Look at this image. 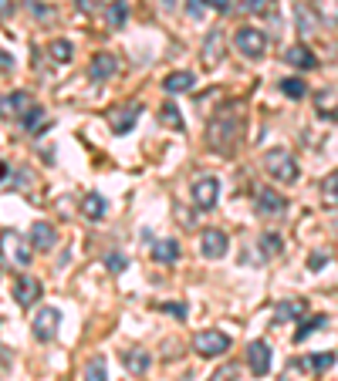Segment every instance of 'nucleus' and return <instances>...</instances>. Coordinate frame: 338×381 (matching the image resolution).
Segmentation results:
<instances>
[{"label": "nucleus", "instance_id": "f257e3e1", "mask_svg": "<svg viewBox=\"0 0 338 381\" xmlns=\"http://www.w3.org/2000/svg\"><path fill=\"white\" fill-rule=\"evenodd\" d=\"M240 135H244V105L240 102L223 105L217 112V118L207 125L210 149H217L220 155H230L237 149V142H240Z\"/></svg>", "mask_w": 338, "mask_h": 381}, {"label": "nucleus", "instance_id": "f03ea898", "mask_svg": "<svg viewBox=\"0 0 338 381\" xmlns=\"http://www.w3.org/2000/svg\"><path fill=\"white\" fill-rule=\"evenodd\" d=\"M264 172L278 182H294L298 179V159L287 149H271V152H264Z\"/></svg>", "mask_w": 338, "mask_h": 381}, {"label": "nucleus", "instance_id": "7ed1b4c3", "mask_svg": "<svg viewBox=\"0 0 338 381\" xmlns=\"http://www.w3.org/2000/svg\"><path fill=\"white\" fill-rule=\"evenodd\" d=\"M0 256H3V263L14 267V270H27V267H31V247H27L14 229H7V233L0 236Z\"/></svg>", "mask_w": 338, "mask_h": 381}, {"label": "nucleus", "instance_id": "20e7f679", "mask_svg": "<svg viewBox=\"0 0 338 381\" xmlns=\"http://www.w3.org/2000/svg\"><path fill=\"white\" fill-rule=\"evenodd\" d=\"M267 44H271L267 34L257 30V27H240L234 34V48L244 54V57H251V61H260V57L267 54Z\"/></svg>", "mask_w": 338, "mask_h": 381}, {"label": "nucleus", "instance_id": "39448f33", "mask_svg": "<svg viewBox=\"0 0 338 381\" xmlns=\"http://www.w3.org/2000/svg\"><path fill=\"white\" fill-rule=\"evenodd\" d=\"M139 115H142V105L139 102H126V105H115V108H108V128L115 132V135H129L135 122H139Z\"/></svg>", "mask_w": 338, "mask_h": 381}, {"label": "nucleus", "instance_id": "423d86ee", "mask_svg": "<svg viewBox=\"0 0 338 381\" xmlns=\"http://www.w3.org/2000/svg\"><path fill=\"white\" fill-rule=\"evenodd\" d=\"M193 351L203 357H220L230 351V337L223 334V330H200L196 337H193Z\"/></svg>", "mask_w": 338, "mask_h": 381}, {"label": "nucleus", "instance_id": "0eeeda50", "mask_svg": "<svg viewBox=\"0 0 338 381\" xmlns=\"http://www.w3.org/2000/svg\"><path fill=\"white\" fill-rule=\"evenodd\" d=\"M189 200L196 209H213V206L220 203V179L217 176H203L193 182V189H189Z\"/></svg>", "mask_w": 338, "mask_h": 381}, {"label": "nucleus", "instance_id": "6e6552de", "mask_svg": "<svg viewBox=\"0 0 338 381\" xmlns=\"http://www.w3.org/2000/svg\"><path fill=\"white\" fill-rule=\"evenodd\" d=\"M254 209H257V216H285L287 200L278 189H257L254 193Z\"/></svg>", "mask_w": 338, "mask_h": 381}, {"label": "nucleus", "instance_id": "1a4fd4ad", "mask_svg": "<svg viewBox=\"0 0 338 381\" xmlns=\"http://www.w3.org/2000/svg\"><path fill=\"white\" fill-rule=\"evenodd\" d=\"M271 344L267 341H251L247 344V368H251V375L254 378H264L267 371H271Z\"/></svg>", "mask_w": 338, "mask_h": 381}, {"label": "nucleus", "instance_id": "9d476101", "mask_svg": "<svg viewBox=\"0 0 338 381\" xmlns=\"http://www.w3.org/2000/svg\"><path fill=\"white\" fill-rule=\"evenodd\" d=\"M119 75V57L108 51H99L92 57V64H88V78L95 81V85H105V81H112V78Z\"/></svg>", "mask_w": 338, "mask_h": 381}, {"label": "nucleus", "instance_id": "9b49d317", "mask_svg": "<svg viewBox=\"0 0 338 381\" xmlns=\"http://www.w3.org/2000/svg\"><path fill=\"white\" fill-rule=\"evenodd\" d=\"M227 250H230V240H227L223 229H203V236H200V254L207 256V260H223Z\"/></svg>", "mask_w": 338, "mask_h": 381}, {"label": "nucleus", "instance_id": "f8f14e48", "mask_svg": "<svg viewBox=\"0 0 338 381\" xmlns=\"http://www.w3.org/2000/svg\"><path fill=\"white\" fill-rule=\"evenodd\" d=\"M58 324H61V314L54 307H41L37 317H34V324H31V330H34L37 341H51L54 334H58Z\"/></svg>", "mask_w": 338, "mask_h": 381}, {"label": "nucleus", "instance_id": "ddd939ff", "mask_svg": "<svg viewBox=\"0 0 338 381\" xmlns=\"http://www.w3.org/2000/svg\"><path fill=\"white\" fill-rule=\"evenodd\" d=\"M37 297H41V283H37V277H17L14 280V301H17V307H31L37 304Z\"/></svg>", "mask_w": 338, "mask_h": 381}, {"label": "nucleus", "instance_id": "4468645a", "mask_svg": "<svg viewBox=\"0 0 338 381\" xmlns=\"http://www.w3.org/2000/svg\"><path fill=\"white\" fill-rule=\"evenodd\" d=\"M31 95L27 91H10V95H0V118H14V115H27L31 108Z\"/></svg>", "mask_w": 338, "mask_h": 381}, {"label": "nucleus", "instance_id": "2eb2a0df", "mask_svg": "<svg viewBox=\"0 0 338 381\" xmlns=\"http://www.w3.org/2000/svg\"><path fill=\"white\" fill-rule=\"evenodd\" d=\"M54 243H58L54 227L51 223H44V220H37V223L31 227V247H34L37 254H48V250H54Z\"/></svg>", "mask_w": 338, "mask_h": 381}, {"label": "nucleus", "instance_id": "dca6fc26", "mask_svg": "<svg viewBox=\"0 0 338 381\" xmlns=\"http://www.w3.org/2000/svg\"><path fill=\"white\" fill-rule=\"evenodd\" d=\"M200 57H203V64H207V68L220 64V57H223V30H220V27H217V30H207Z\"/></svg>", "mask_w": 338, "mask_h": 381}, {"label": "nucleus", "instance_id": "f3484780", "mask_svg": "<svg viewBox=\"0 0 338 381\" xmlns=\"http://www.w3.org/2000/svg\"><path fill=\"white\" fill-rule=\"evenodd\" d=\"M81 216L92 220V223H102L105 216H108V203H105L102 193H85L81 196Z\"/></svg>", "mask_w": 338, "mask_h": 381}, {"label": "nucleus", "instance_id": "a211bd4d", "mask_svg": "<svg viewBox=\"0 0 338 381\" xmlns=\"http://www.w3.org/2000/svg\"><path fill=\"white\" fill-rule=\"evenodd\" d=\"M285 61L291 68H298V71H314V68H318V57H314L305 44H291L285 51Z\"/></svg>", "mask_w": 338, "mask_h": 381}, {"label": "nucleus", "instance_id": "6ab92c4d", "mask_svg": "<svg viewBox=\"0 0 338 381\" xmlns=\"http://www.w3.org/2000/svg\"><path fill=\"white\" fill-rule=\"evenodd\" d=\"M122 364H126L129 375H146L149 364H153V357H149V351H142V348H129V351H122Z\"/></svg>", "mask_w": 338, "mask_h": 381}, {"label": "nucleus", "instance_id": "aec40b11", "mask_svg": "<svg viewBox=\"0 0 338 381\" xmlns=\"http://www.w3.org/2000/svg\"><path fill=\"white\" fill-rule=\"evenodd\" d=\"M314 378L318 375H314V368H312V357H294L285 368V381H314Z\"/></svg>", "mask_w": 338, "mask_h": 381}, {"label": "nucleus", "instance_id": "412c9836", "mask_svg": "<svg viewBox=\"0 0 338 381\" xmlns=\"http://www.w3.org/2000/svg\"><path fill=\"white\" fill-rule=\"evenodd\" d=\"M193 85H196L193 71H173V75H166V81H162V88H166L169 95H183V91H193Z\"/></svg>", "mask_w": 338, "mask_h": 381}, {"label": "nucleus", "instance_id": "4be33fe9", "mask_svg": "<svg viewBox=\"0 0 338 381\" xmlns=\"http://www.w3.org/2000/svg\"><path fill=\"white\" fill-rule=\"evenodd\" d=\"M257 247H260V260H274V256H281V250H285V240L278 233H260Z\"/></svg>", "mask_w": 338, "mask_h": 381}, {"label": "nucleus", "instance_id": "5701e85b", "mask_svg": "<svg viewBox=\"0 0 338 381\" xmlns=\"http://www.w3.org/2000/svg\"><path fill=\"white\" fill-rule=\"evenodd\" d=\"M314 14L325 27H338V0H314Z\"/></svg>", "mask_w": 338, "mask_h": 381}, {"label": "nucleus", "instance_id": "b1692460", "mask_svg": "<svg viewBox=\"0 0 338 381\" xmlns=\"http://www.w3.org/2000/svg\"><path fill=\"white\" fill-rule=\"evenodd\" d=\"M305 310H308L305 301H281L278 310H274V317H278V321H291V317H294V321H301V317H305Z\"/></svg>", "mask_w": 338, "mask_h": 381}, {"label": "nucleus", "instance_id": "393cba45", "mask_svg": "<svg viewBox=\"0 0 338 381\" xmlns=\"http://www.w3.org/2000/svg\"><path fill=\"white\" fill-rule=\"evenodd\" d=\"M153 260H159V263H176V260H180V243H176V240L156 243V247H153Z\"/></svg>", "mask_w": 338, "mask_h": 381}, {"label": "nucleus", "instance_id": "a878e982", "mask_svg": "<svg viewBox=\"0 0 338 381\" xmlns=\"http://www.w3.org/2000/svg\"><path fill=\"white\" fill-rule=\"evenodd\" d=\"M159 122H162L166 128H173V132H183V115L173 102H166L162 108H159Z\"/></svg>", "mask_w": 338, "mask_h": 381}, {"label": "nucleus", "instance_id": "bb28decb", "mask_svg": "<svg viewBox=\"0 0 338 381\" xmlns=\"http://www.w3.org/2000/svg\"><path fill=\"white\" fill-rule=\"evenodd\" d=\"M51 61H58V64H68L71 57H75V48H71V41H65V37H58V41H51Z\"/></svg>", "mask_w": 338, "mask_h": 381}, {"label": "nucleus", "instance_id": "cd10ccee", "mask_svg": "<svg viewBox=\"0 0 338 381\" xmlns=\"http://www.w3.org/2000/svg\"><path fill=\"white\" fill-rule=\"evenodd\" d=\"M321 200H325L328 209H338V169L321 182Z\"/></svg>", "mask_w": 338, "mask_h": 381}, {"label": "nucleus", "instance_id": "c85d7f7f", "mask_svg": "<svg viewBox=\"0 0 338 381\" xmlns=\"http://www.w3.org/2000/svg\"><path fill=\"white\" fill-rule=\"evenodd\" d=\"M321 328H328V317H325V314H318V317H308L301 328L294 330V344H298V341H305L308 334H314V330H321Z\"/></svg>", "mask_w": 338, "mask_h": 381}, {"label": "nucleus", "instance_id": "c756f323", "mask_svg": "<svg viewBox=\"0 0 338 381\" xmlns=\"http://www.w3.org/2000/svg\"><path fill=\"white\" fill-rule=\"evenodd\" d=\"M24 128H27V135H37V132L44 128V108L31 105V108H27V115H24Z\"/></svg>", "mask_w": 338, "mask_h": 381}, {"label": "nucleus", "instance_id": "7c9ffc66", "mask_svg": "<svg viewBox=\"0 0 338 381\" xmlns=\"http://www.w3.org/2000/svg\"><path fill=\"white\" fill-rule=\"evenodd\" d=\"M281 91H285L287 98H294V102H298V98H305V95H308V85H305L301 78H285V81H281Z\"/></svg>", "mask_w": 338, "mask_h": 381}, {"label": "nucleus", "instance_id": "2f4dec72", "mask_svg": "<svg viewBox=\"0 0 338 381\" xmlns=\"http://www.w3.org/2000/svg\"><path fill=\"white\" fill-rule=\"evenodd\" d=\"M85 381H105L108 378V371H105V357H92L88 364H85Z\"/></svg>", "mask_w": 338, "mask_h": 381}, {"label": "nucleus", "instance_id": "473e14b6", "mask_svg": "<svg viewBox=\"0 0 338 381\" xmlns=\"http://www.w3.org/2000/svg\"><path fill=\"white\" fill-rule=\"evenodd\" d=\"M332 364H335V351H321V355H312L314 375H325V371H328Z\"/></svg>", "mask_w": 338, "mask_h": 381}, {"label": "nucleus", "instance_id": "72a5a7b5", "mask_svg": "<svg viewBox=\"0 0 338 381\" xmlns=\"http://www.w3.org/2000/svg\"><path fill=\"white\" fill-rule=\"evenodd\" d=\"M126 14H129L126 0H115V3H112V10H108V24H112V27H122V24H126Z\"/></svg>", "mask_w": 338, "mask_h": 381}, {"label": "nucleus", "instance_id": "f704fd0d", "mask_svg": "<svg viewBox=\"0 0 338 381\" xmlns=\"http://www.w3.org/2000/svg\"><path fill=\"white\" fill-rule=\"evenodd\" d=\"M105 267H108L112 274H122V270L129 267V260H126L122 254H108V256H105Z\"/></svg>", "mask_w": 338, "mask_h": 381}, {"label": "nucleus", "instance_id": "c9c22d12", "mask_svg": "<svg viewBox=\"0 0 338 381\" xmlns=\"http://www.w3.org/2000/svg\"><path fill=\"white\" fill-rule=\"evenodd\" d=\"M237 375H240V364H223L210 381H237Z\"/></svg>", "mask_w": 338, "mask_h": 381}, {"label": "nucleus", "instance_id": "e433bc0d", "mask_svg": "<svg viewBox=\"0 0 338 381\" xmlns=\"http://www.w3.org/2000/svg\"><path fill=\"white\" fill-rule=\"evenodd\" d=\"M271 3H274V0H240V7H244L247 14H264Z\"/></svg>", "mask_w": 338, "mask_h": 381}, {"label": "nucleus", "instance_id": "4c0bfd02", "mask_svg": "<svg viewBox=\"0 0 338 381\" xmlns=\"http://www.w3.org/2000/svg\"><path fill=\"white\" fill-rule=\"evenodd\" d=\"M203 7H207V0H186V14L196 17V21L203 17Z\"/></svg>", "mask_w": 338, "mask_h": 381}, {"label": "nucleus", "instance_id": "58836bf2", "mask_svg": "<svg viewBox=\"0 0 338 381\" xmlns=\"http://www.w3.org/2000/svg\"><path fill=\"white\" fill-rule=\"evenodd\" d=\"M328 263V254H321V250H314L312 256H308V270H321Z\"/></svg>", "mask_w": 338, "mask_h": 381}, {"label": "nucleus", "instance_id": "ea45409f", "mask_svg": "<svg viewBox=\"0 0 338 381\" xmlns=\"http://www.w3.org/2000/svg\"><path fill=\"white\" fill-rule=\"evenodd\" d=\"M210 10H217V14H227L230 7H234V0H207Z\"/></svg>", "mask_w": 338, "mask_h": 381}, {"label": "nucleus", "instance_id": "a19ab883", "mask_svg": "<svg viewBox=\"0 0 338 381\" xmlns=\"http://www.w3.org/2000/svg\"><path fill=\"white\" fill-rule=\"evenodd\" d=\"M159 310H166V314H176V317H186V307H183V304H159Z\"/></svg>", "mask_w": 338, "mask_h": 381}, {"label": "nucleus", "instance_id": "79ce46f5", "mask_svg": "<svg viewBox=\"0 0 338 381\" xmlns=\"http://www.w3.org/2000/svg\"><path fill=\"white\" fill-rule=\"evenodd\" d=\"M14 14V3L10 0H0V17H10Z\"/></svg>", "mask_w": 338, "mask_h": 381}, {"label": "nucleus", "instance_id": "37998d69", "mask_svg": "<svg viewBox=\"0 0 338 381\" xmlns=\"http://www.w3.org/2000/svg\"><path fill=\"white\" fill-rule=\"evenodd\" d=\"M10 176V166H7V162H3V159H0V182H3V179Z\"/></svg>", "mask_w": 338, "mask_h": 381}, {"label": "nucleus", "instance_id": "c03bdc74", "mask_svg": "<svg viewBox=\"0 0 338 381\" xmlns=\"http://www.w3.org/2000/svg\"><path fill=\"white\" fill-rule=\"evenodd\" d=\"M78 3H85V0H78Z\"/></svg>", "mask_w": 338, "mask_h": 381}]
</instances>
